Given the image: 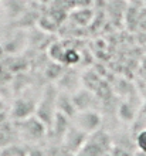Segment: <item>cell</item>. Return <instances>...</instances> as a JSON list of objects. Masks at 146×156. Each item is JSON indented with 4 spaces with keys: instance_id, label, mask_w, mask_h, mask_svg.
<instances>
[{
    "instance_id": "1",
    "label": "cell",
    "mask_w": 146,
    "mask_h": 156,
    "mask_svg": "<svg viewBox=\"0 0 146 156\" xmlns=\"http://www.w3.org/2000/svg\"><path fill=\"white\" fill-rule=\"evenodd\" d=\"M13 122L16 126L17 138H20L26 144L38 145L47 139L48 128L36 115L29 116L26 119H20V121H13Z\"/></svg>"
},
{
    "instance_id": "2",
    "label": "cell",
    "mask_w": 146,
    "mask_h": 156,
    "mask_svg": "<svg viewBox=\"0 0 146 156\" xmlns=\"http://www.w3.org/2000/svg\"><path fill=\"white\" fill-rule=\"evenodd\" d=\"M112 138L106 131L94 132L88 136V139L82 148L75 153V156H108L112 149Z\"/></svg>"
},
{
    "instance_id": "3",
    "label": "cell",
    "mask_w": 146,
    "mask_h": 156,
    "mask_svg": "<svg viewBox=\"0 0 146 156\" xmlns=\"http://www.w3.org/2000/svg\"><path fill=\"white\" fill-rule=\"evenodd\" d=\"M60 91L53 85L45 87L44 92L41 94V98L38 99L37 104V109H36V116L40 118L43 122L47 125V128H50V125L53 123L54 116L57 114V97Z\"/></svg>"
},
{
    "instance_id": "4",
    "label": "cell",
    "mask_w": 146,
    "mask_h": 156,
    "mask_svg": "<svg viewBox=\"0 0 146 156\" xmlns=\"http://www.w3.org/2000/svg\"><path fill=\"white\" fill-rule=\"evenodd\" d=\"M73 123L81 131L87 132L88 135L94 133L101 129L102 125V116L99 112L95 109H87V111H80L77 115L73 118Z\"/></svg>"
},
{
    "instance_id": "5",
    "label": "cell",
    "mask_w": 146,
    "mask_h": 156,
    "mask_svg": "<svg viewBox=\"0 0 146 156\" xmlns=\"http://www.w3.org/2000/svg\"><path fill=\"white\" fill-rule=\"evenodd\" d=\"M37 104L38 101H34L30 97H19L14 99L12 107V118L13 121H20V119H26L29 116L36 115Z\"/></svg>"
},
{
    "instance_id": "6",
    "label": "cell",
    "mask_w": 146,
    "mask_h": 156,
    "mask_svg": "<svg viewBox=\"0 0 146 156\" xmlns=\"http://www.w3.org/2000/svg\"><path fill=\"white\" fill-rule=\"evenodd\" d=\"M88 136L89 135L87 133V132L81 131V129L77 128L74 123H71V126H69V129L67 131V133H65L61 145H62L65 149H68L71 153L75 155V153L82 148V145L87 142Z\"/></svg>"
},
{
    "instance_id": "7",
    "label": "cell",
    "mask_w": 146,
    "mask_h": 156,
    "mask_svg": "<svg viewBox=\"0 0 146 156\" xmlns=\"http://www.w3.org/2000/svg\"><path fill=\"white\" fill-rule=\"evenodd\" d=\"M57 111L67 115L71 121L75 115H77V108L74 105L73 101V94H69L67 91H60L57 97Z\"/></svg>"
},
{
    "instance_id": "8",
    "label": "cell",
    "mask_w": 146,
    "mask_h": 156,
    "mask_svg": "<svg viewBox=\"0 0 146 156\" xmlns=\"http://www.w3.org/2000/svg\"><path fill=\"white\" fill-rule=\"evenodd\" d=\"M73 101L74 105L77 108V111H87V109H92L94 102V94L88 90H78L73 92Z\"/></svg>"
},
{
    "instance_id": "9",
    "label": "cell",
    "mask_w": 146,
    "mask_h": 156,
    "mask_svg": "<svg viewBox=\"0 0 146 156\" xmlns=\"http://www.w3.org/2000/svg\"><path fill=\"white\" fill-rule=\"evenodd\" d=\"M17 138V132L14 122L7 119L6 122L0 123V149L13 144V139Z\"/></svg>"
},
{
    "instance_id": "10",
    "label": "cell",
    "mask_w": 146,
    "mask_h": 156,
    "mask_svg": "<svg viewBox=\"0 0 146 156\" xmlns=\"http://www.w3.org/2000/svg\"><path fill=\"white\" fill-rule=\"evenodd\" d=\"M27 151H29L27 146L12 144L0 149V156H27Z\"/></svg>"
},
{
    "instance_id": "11",
    "label": "cell",
    "mask_w": 146,
    "mask_h": 156,
    "mask_svg": "<svg viewBox=\"0 0 146 156\" xmlns=\"http://www.w3.org/2000/svg\"><path fill=\"white\" fill-rule=\"evenodd\" d=\"M47 156H75L62 145H48L47 146Z\"/></svg>"
},
{
    "instance_id": "12",
    "label": "cell",
    "mask_w": 146,
    "mask_h": 156,
    "mask_svg": "<svg viewBox=\"0 0 146 156\" xmlns=\"http://www.w3.org/2000/svg\"><path fill=\"white\" fill-rule=\"evenodd\" d=\"M135 145H136L138 151L146 153V129H143L138 133V136L135 138Z\"/></svg>"
},
{
    "instance_id": "13",
    "label": "cell",
    "mask_w": 146,
    "mask_h": 156,
    "mask_svg": "<svg viewBox=\"0 0 146 156\" xmlns=\"http://www.w3.org/2000/svg\"><path fill=\"white\" fill-rule=\"evenodd\" d=\"M27 156H47V148H41L40 145H31L29 146Z\"/></svg>"
},
{
    "instance_id": "14",
    "label": "cell",
    "mask_w": 146,
    "mask_h": 156,
    "mask_svg": "<svg viewBox=\"0 0 146 156\" xmlns=\"http://www.w3.org/2000/svg\"><path fill=\"white\" fill-rule=\"evenodd\" d=\"M0 2H2V0H0Z\"/></svg>"
}]
</instances>
